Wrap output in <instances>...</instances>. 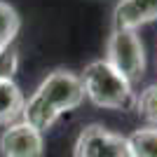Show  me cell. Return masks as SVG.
I'll return each mask as SVG.
<instances>
[{"label":"cell","instance_id":"6da1fadb","mask_svg":"<svg viewBox=\"0 0 157 157\" xmlns=\"http://www.w3.org/2000/svg\"><path fill=\"white\" fill-rule=\"evenodd\" d=\"M85 98L82 82L75 73L68 71H54L49 73L40 87L35 89L28 101H24V110H21V122L31 124L40 134L56 122L63 113L78 108Z\"/></svg>","mask_w":157,"mask_h":157},{"label":"cell","instance_id":"7a4b0ae2","mask_svg":"<svg viewBox=\"0 0 157 157\" xmlns=\"http://www.w3.org/2000/svg\"><path fill=\"white\" fill-rule=\"evenodd\" d=\"M82 89L85 96L98 108H127L131 103V85L127 78H122L105 59L92 61L82 73Z\"/></svg>","mask_w":157,"mask_h":157},{"label":"cell","instance_id":"3957f363","mask_svg":"<svg viewBox=\"0 0 157 157\" xmlns=\"http://www.w3.org/2000/svg\"><path fill=\"white\" fill-rule=\"evenodd\" d=\"M105 61L122 78H127L129 85L138 82L145 71V52H143V42L138 38V33L136 31H115L113 28V35L108 38Z\"/></svg>","mask_w":157,"mask_h":157},{"label":"cell","instance_id":"277c9868","mask_svg":"<svg viewBox=\"0 0 157 157\" xmlns=\"http://www.w3.org/2000/svg\"><path fill=\"white\" fill-rule=\"evenodd\" d=\"M73 157H129L127 138L101 124H89L80 131Z\"/></svg>","mask_w":157,"mask_h":157},{"label":"cell","instance_id":"5b68a950","mask_svg":"<svg viewBox=\"0 0 157 157\" xmlns=\"http://www.w3.org/2000/svg\"><path fill=\"white\" fill-rule=\"evenodd\" d=\"M45 141L38 129L26 122L7 124L0 136V155L2 157H42Z\"/></svg>","mask_w":157,"mask_h":157},{"label":"cell","instance_id":"8992f818","mask_svg":"<svg viewBox=\"0 0 157 157\" xmlns=\"http://www.w3.org/2000/svg\"><path fill=\"white\" fill-rule=\"evenodd\" d=\"M157 19V0H120L113 12L115 31H138Z\"/></svg>","mask_w":157,"mask_h":157},{"label":"cell","instance_id":"52a82bcc","mask_svg":"<svg viewBox=\"0 0 157 157\" xmlns=\"http://www.w3.org/2000/svg\"><path fill=\"white\" fill-rule=\"evenodd\" d=\"M24 110V94L14 80H0V124H14Z\"/></svg>","mask_w":157,"mask_h":157},{"label":"cell","instance_id":"ba28073f","mask_svg":"<svg viewBox=\"0 0 157 157\" xmlns=\"http://www.w3.org/2000/svg\"><path fill=\"white\" fill-rule=\"evenodd\" d=\"M129 157H157V127H143L127 136Z\"/></svg>","mask_w":157,"mask_h":157},{"label":"cell","instance_id":"9c48e42d","mask_svg":"<svg viewBox=\"0 0 157 157\" xmlns=\"http://www.w3.org/2000/svg\"><path fill=\"white\" fill-rule=\"evenodd\" d=\"M19 26H21V21H19L17 10L0 0V49L12 47L14 38L19 33Z\"/></svg>","mask_w":157,"mask_h":157},{"label":"cell","instance_id":"30bf717a","mask_svg":"<svg viewBox=\"0 0 157 157\" xmlns=\"http://www.w3.org/2000/svg\"><path fill=\"white\" fill-rule=\"evenodd\" d=\"M136 110L141 117L150 122V127H157V85H148L136 98Z\"/></svg>","mask_w":157,"mask_h":157},{"label":"cell","instance_id":"8fae6325","mask_svg":"<svg viewBox=\"0 0 157 157\" xmlns=\"http://www.w3.org/2000/svg\"><path fill=\"white\" fill-rule=\"evenodd\" d=\"M19 68V54L12 47L0 49V80H12Z\"/></svg>","mask_w":157,"mask_h":157}]
</instances>
